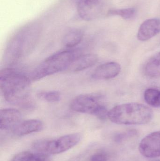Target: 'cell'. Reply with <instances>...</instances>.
<instances>
[{"instance_id":"4","label":"cell","mask_w":160,"mask_h":161,"mask_svg":"<svg viewBox=\"0 0 160 161\" xmlns=\"http://www.w3.org/2000/svg\"><path fill=\"white\" fill-rule=\"evenodd\" d=\"M79 55L76 50L70 49L58 52L46 58L37 66L31 73V79L39 80L68 69L73 60Z\"/></svg>"},{"instance_id":"6","label":"cell","mask_w":160,"mask_h":161,"mask_svg":"<svg viewBox=\"0 0 160 161\" xmlns=\"http://www.w3.org/2000/svg\"><path fill=\"white\" fill-rule=\"evenodd\" d=\"M102 96L98 94H86L78 96L72 100L70 108L76 112L96 116L105 106L102 103Z\"/></svg>"},{"instance_id":"22","label":"cell","mask_w":160,"mask_h":161,"mask_svg":"<svg viewBox=\"0 0 160 161\" xmlns=\"http://www.w3.org/2000/svg\"></svg>"},{"instance_id":"12","label":"cell","mask_w":160,"mask_h":161,"mask_svg":"<svg viewBox=\"0 0 160 161\" xmlns=\"http://www.w3.org/2000/svg\"><path fill=\"white\" fill-rule=\"evenodd\" d=\"M43 128V124L41 121L38 119H30L22 121L11 130L15 135L22 136L38 132Z\"/></svg>"},{"instance_id":"19","label":"cell","mask_w":160,"mask_h":161,"mask_svg":"<svg viewBox=\"0 0 160 161\" xmlns=\"http://www.w3.org/2000/svg\"><path fill=\"white\" fill-rule=\"evenodd\" d=\"M38 97L46 102L54 103L58 102L61 98V93L56 91H47L39 93Z\"/></svg>"},{"instance_id":"1","label":"cell","mask_w":160,"mask_h":161,"mask_svg":"<svg viewBox=\"0 0 160 161\" xmlns=\"http://www.w3.org/2000/svg\"><path fill=\"white\" fill-rule=\"evenodd\" d=\"M41 31V25L37 22L28 24L17 31L5 49L4 65L11 67L31 54L37 44Z\"/></svg>"},{"instance_id":"14","label":"cell","mask_w":160,"mask_h":161,"mask_svg":"<svg viewBox=\"0 0 160 161\" xmlns=\"http://www.w3.org/2000/svg\"><path fill=\"white\" fill-rule=\"evenodd\" d=\"M84 33L79 28H73L67 32L63 37L62 43L65 47L70 49L78 45L82 40Z\"/></svg>"},{"instance_id":"10","label":"cell","mask_w":160,"mask_h":161,"mask_svg":"<svg viewBox=\"0 0 160 161\" xmlns=\"http://www.w3.org/2000/svg\"><path fill=\"white\" fill-rule=\"evenodd\" d=\"M121 68L118 63L108 62L100 65L95 69L92 75V78L96 80H107L114 78L119 75Z\"/></svg>"},{"instance_id":"2","label":"cell","mask_w":160,"mask_h":161,"mask_svg":"<svg viewBox=\"0 0 160 161\" xmlns=\"http://www.w3.org/2000/svg\"><path fill=\"white\" fill-rule=\"evenodd\" d=\"M31 81L29 77L11 67L0 72V88L5 100L15 104L28 102Z\"/></svg>"},{"instance_id":"11","label":"cell","mask_w":160,"mask_h":161,"mask_svg":"<svg viewBox=\"0 0 160 161\" xmlns=\"http://www.w3.org/2000/svg\"><path fill=\"white\" fill-rule=\"evenodd\" d=\"M160 33V19H148L140 26L137 38L141 41L148 40Z\"/></svg>"},{"instance_id":"15","label":"cell","mask_w":160,"mask_h":161,"mask_svg":"<svg viewBox=\"0 0 160 161\" xmlns=\"http://www.w3.org/2000/svg\"><path fill=\"white\" fill-rule=\"evenodd\" d=\"M144 70L145 74L150 78L160 77V52L148 60Z\"/></svg>"},{"instance_id":"3","label":"cell","mask_w":160,"mask_h":161,"mask_svg":"<svg viewBox=\"0 0 160 161\" xmlns=\"http://www.w3.org/2000/svg\"><path fill=\"white\" fill-rule=\"evenodd\" d=\"M153 115L151 108L136 103L117 105L108 113V118L112 122L121 125H144L151 121Z\"/></svg>"},{"instance_id":"5","label":"cell","mask_w":160,"mask_h":161,"mask_svg":"<svg viewBox=\"0 0 160 161\" xmlns=\"http://www.w3.org/2000/svg\"><path fill=\"white\" fill-rule=\"evenodd\" d=\"M81 139L80 134L72 133L55 139L38 140L33 143V148L37 152L46 155H56L76 146Z\"/></svg>"},{"instance_id":"18","label":"cell","mask_w":160,"mask_h":161,"mask_svg":"<svg viewBox=\"0 0 160 161\" xmlns=\"http://www.w3.org/2000/svg\"><path fill=\"white\" fill-rule=\"evenodd\" d=\"M136 14V10L134 8H122V9H111L109 10L108 15L110 16H119L125 19H132Z\"/></svg>"},{"instance_id":"7","label":"cell","mask_w":160,"mask_h":161,"mask_svg":"<svg viewBox=\"0 0 160 161\" xmlns=\"http://www.w3.org/2000/svg\"><path fill=\"white\" fill-rule=\"evenodd\" d=\"M139 149L146 158L160 157V131L152 132L144 138L140 142Z\"/></svg>"},{"instance_id":"20","label":"cell","mask_w":160,"mask_h":161,"mask_svg":"<svg viewBox=\"0 0 160 161\" xmlns=\"http://www.w3.org/2000/svg\"><path fill=\"white\" fill-rule=\"evenodd\" d=\"M108 155L104 152H99L93 154L90 158V161H108Z\"/></svg>"},{"instance_id":"16","label":"cell","mask_w":160,"mask_h":161,"mask_svg":"<svg viewBox=\"0 0 160 161\" xmlns=\"http://www.w3.org/2000/svg\"><path fill=\"white\" fill-rule=\"evenodd\" d=\"M11 161H51L48 155L37 152L36 153L24 151L15 155Z\"/></svg>"},{"instance_id":"21","label":"cell","mask_w":160,"mask_h":161,"mask_svg":"<svg viewBox=\"0 0 160 161\" xmlns=\"http://www.w3.org/2000/svg\"><path fill=\"white\" fill-rule=\"evenodd\" d=\"M73 1H74V2H75V3H78V2H79V1H80V0H73Z\"/></svg>"},{"instance_id":"13","label":"cell","mask_w":160,"mask_h":161,"mask_svg":"<svg viewBox=\"0 0 160 161\" xmlns=\"http://www.w3.org/2000/svg\"><path fill=\"white\" fill-rule=\"evenodd\" d=\"M98 58L94 54L80 55L72 61L68 69L73 72H78L88 69L95 65Z\"/></svg>"},{"instance_id":"8","label":"cell","mask_w":160,"mask_h":161,"mask_svg":"<svg viewBox=\"0 0 160 161\" xmlns=\"http://www.w3.org/2000/svg\"><path fill=\"white\" fill-rule=\"evenodd\" d=\"M101 4V0H80L77 3L78 15L85 21L95 19L100 11Z\"/></svg>"},{"instance_id":"17","label":"cell","mask_w":160,"mask_h":161,"mask_svg":"<svg viewBox=\"0 0 160 161\" xmlns=\"http://www.w3.org/2000/svg\"><path fill=\"white\" fill-rule=\"evenodd\" d=\"M146 102L152 107L160 108V91L156 89H148L144 92Z\"/></svg>"},{"instance_id":"9","label":"cell","mask_w":160,"mask_h":161,"mask_svg":"<svg viewBox=\"0 0 160 161\" xmlns=\"http://www.w3.org/2000/svg\"><path fill=\"white\" fill-rule=\"evenodd\" d=\"M20 112L13 108H6L0 112V128L1 130H12L22 121Z\"/></svg>"}]
</instances>
